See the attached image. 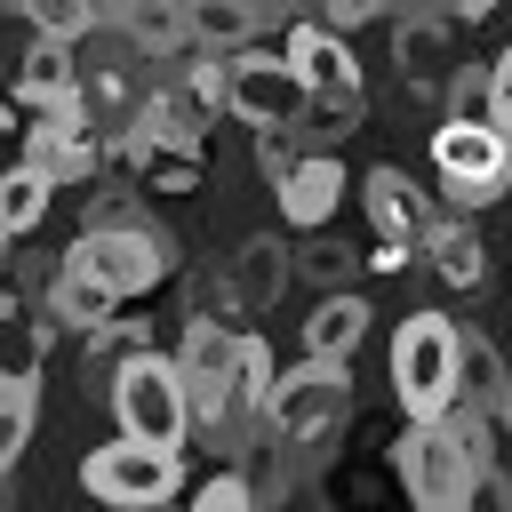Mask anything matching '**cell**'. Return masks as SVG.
I'll return each instance as SVG.
<instances>
[{
    "label": "cell",
    "mask_w": 512,
    "mask_h": 512,
    "mask_svg": "<svg viewBox=\"0 0 512 512\" xmlns=\"http://www.w3.org/2000/svg\"><path fill=\"white\" fill-rule=\"evenodd\" d=\"M496 424H512V392H504V408H496Z\"/></svg>",
    "instance_id": "4dcf8cb0"
},
{
    "label": "cell",
    "mask_w": 512,
    "mask_h": 512,
    "mask_svg": "<svg viewBox=\"0 0 512 512\" xmlns=\"http://www.w3.org/2000/svg\"><path fill=\"white\" fill-rule=\"evenodd\" d=\"M24 24H32V40H56V48H80V40H96L104 32V8H64V0H32L24 8Z\"/></svg>",
    "instance_id": "ffe728a7"
},
{
    "label": "cell",
    "mask_w": 512,
    "mask_h": 512,
    "mask_svg": "<svg viewBox=\"0 0 512 512\" xmlns=\"http://www.w3.org/2000/svg\"><path fill=\"white\" fill-rule=\"evenodd\" d=\"M104 32L112 40H128L136 56H176V48H192V8H104Z\"/></svg>",
    "instance_id": "ac0fdd59"
},
{
    "label": "cell",
    "mask_w": 512,
    "mask_h": 512,
    "mask_svg": "<svg viewBox=\"0 0 512 512\" xmlns=\"http://www.w3.org/2000/svg\"><path fill=\"white\" fill-rule=\"evenodd\" d=\"M416 248L432 256V272H440L448 288H480V280H488V248H480L472 216H440V224H432Z\"/></svg>",
    "instance_id": "e0dca14e"
},
{
    "label": "cell",
    "mask_w": 512,
    "mask_h": 512,
    "mask_svg": "<svg viewBox=\"0 0 512 512\" xmlns=\"http://www.w3.org/2000/svg\"><path fill=\"white\" fill-rule=\"evenodd\" d=\"M80 488H88L96 504H112V512H160V504L184 496V456H168V448H136V440L112 432L104 448L80 456Z\"/></svg>",
    "instance_id": "5b68a950"
},
{
    "label": "cell",
    "mask_w": 512,
    "mask_h": 512,
    "mask_svg": "<svg viewBox=\"0 0 512 512\" xmlns=\"http://www.w3.org/2000/svg\"><path fill=\"white\" fill-rule=\"evenodd\" d=\"M392 400L408 424H440L456 400V320L448 312H408L392 328Z\"/></svg>",
    "instance_id": "3957f363"
},
{
    "label": "cell",
    "mask_w": 512,
    "mask_h": 512,
    "mask_svg": "<svg viewBox=\"0 0 512 512\" xmlns=\"http://www.w3.org/2000/svg\"><path fill=\"white\" fill-rule=\"evenodd\" d=\"M56 264L80 272L88 288H104L112 304H136V296H152V288L168 280L176 248H168V232H160L152 216H136V224H112V232H80Z\"/></svg>",
    "instance_id": "7a4b0ae2"
},
{
    "label": "cell",
    "mask_w": 512,
    "mask_h": 512,
    "mask_svg": "<svg viewBox=\"0 0 512 512\" xmlns=\"http://www.w3.org/2000/svg\"><path fill=\"white\" fill-rule=\"evenodd\" d=\"M360 336H368V304H360L352 288H344V296H320V304L304 312V360H328V368H344Z\"/></svg>",
    "instance_id": "2e32d148"
},
{
    "label": "cell",
    "mask_w": 512,
    "mask_h": 512,
    "mask_svg": "<svg viewBox=\"0 0 512 512\" xmlns=\"http://www.w3.org/2000/svg\"><path fill=\"white\" fill-rule=\"evenodd\" d=\"M224 288H232V304H240L248 320L272 312L280 288H288V248H280V240H240L232 264H224Z\"/></svg>",
    "instance_id": "9a60e30c"
},
{
    "label": "cell",
    "mask_w": 512,
    "mask_h": 512,
    "mask_svg": "<svg viewBox=\"0 0 512 512\" xmlns=\"http://www.w3.org/2000/svg\"><path fill=\"white\" fill-rule=\"evenodd\" d=\"M504 392H512L504 352H496L480 328H464V320H456V400H448V408H464V416H488V424H496Z\"/></svg>",
    "instance_id": "5bb4252c"
},
{
    "label": "cell",
    "mask_w": 512,
    "mask_h": 512,
    "mask_svg": "<svg viewBox=\"0 0 512 512\" xmlns=\"http://www.w3.org/2000/svg\"><path fill=\"white\" fill-rule=\"evenodd\" d=\"M368 16H376V0H336V8H328V16H312V24H320V32H336V40H352Z\"/></svg>",
    "instance_id": "f1b7e54d"
},
{
    "label": "cell",
    "mask_w": 512,
    "mask_h": 512,
    "mask_svg": "<svg viewBox=\"0 0 512 512\" xmlns=\"http://www.w3.org/2000/svg\"><path fill=\"white\" fill-rule=\"evenodd\" d=\"M488 120H496V128L512 136V40H504V48L488 56Z\"/></svg>",
    "instance_id": "484cf974"
},
{
    "label": "cell",
    "mask_w": 512,
    "mask_h": 512,
    "mask_svg": "<svg viewBox=\"0 0 512 512\" xmlns=\"http://www.w3.org/2000/svg\"><path fill=\"white\" fill-rule=\"evenodd\" d=\"M32 424H40V376H0V480L32 448Z\"/></svg>",
    "instance_id": "d6986e66"
},
{
    "label": "cell",
    "mask_w": 512,
    "mask_h": 512,
    "mask_svg": "<svg viewBox=\"0 0 512 512\" xmlns=\"http://www.w3.org/2000/svg\"><path fill=\"white\" fill-rule=\"evenodd\" d=\"M0 504H8V480H0Z\"/></svg>",
    "instance_id": "1f68e13d"
},
{
    "label": "cell",
    "mask_w": 512,
    "mask_h": 512,
    "mask_svg": "<svg viewBox=\"0 0 512 512\" xmlns=\"http://www.w3.org/2000/svg\"><path fill=\"white\" fill-rule=\"evenodd\" d=\"M448 120H488V64H456L448 80ZM496 128V120H488Z\"/></svg>",
    "instance_id": "d4e9b609"
},
{
    "label": "cell",
    "mask_w": 512,
    "mask_h": 512,
    "mask_svg": "<svg viewBox=\"0 0 512 512\" xmlns=\"http://www.w3.org/2000/svg\"><path fill=\"white\" fill-rule=\"evenodd\" d=\"M392 72L408 80V96H416V104L448 96V80H456V24H448V16H432V8L400 16V24H392Z\"/></svg>",
    "instance_id": "30bf717a"
},
{
    "label": "cell",
    "mask_w": 512,
    "mask_h": 512,
    "mask_svg": "<svg viewBox=\"0 0 512 512\" xmlns=\"http://www.w3.org/2000/svg\"><path fill=\"white\" fill-rule=\"evenodd\" d=\"M344 416H352V376L344 368H328V360L272 368V392H264V432L272 440H328Z\"/></svg>",
    "instance_id": "8992f818"
},
{
    "label": "cell",
    "mask_w": 512,
    "mask_h": 512,
    "mask_svg": "<svg viewBox=\"0 0 512 512\" xmlns=\"http://www.w3.org/2000/svg\"><path fill=\"white\" fill-rule=\"evenodd\" d=\"M104 400H112L120 440L184 456V440H192V408H184V384H176V360H168V352H136V360L104 384Z\"/></svg>",
    "instance_id": "277c9868"
},
{
    "label": "cell",
    "mask_w": 512,
    "mask_h": 512,
    "mask_svg": "<svg viewBox=\"0 0 512 512\" xmlns=\"http://www.w3.org/2000/svg\"><path fill=\"white\" fill-rule=\"evenodd\" d=\"M48 304H56V320H72V328H112V312H120L104 288H88V280L64 272V264H56V280H48Z\"/></svg>",
    "instance_id": "603a6c76"
},
{
    "label": "cell",
    "mask_w": 512,
    "mask_h": 512,
    "mask_svg": "<svg viewBox=\"0 0 512 512\" xmlns=\"http://www.w3.org/2000/svg\"><path fill=\"white\" fill-rule=\"evenodd\" d=\"M360 272H408V248H392V240H368Z\"/></svg>",
    "instance_id": "f546056e"
},
{
    "label": "cell",
    "mask_w": 512,
    "mask_h": 512,
    "mask_svg": "<svg viewBox=\"0 0 512 512\" xmlns=\"http://www.w3.org/2000/svg\"><path fill=\"white\" fill-rule=\"evenodd\" d=\"M352 272H360V256H352L344 240H328V232H320L312 248H296V256H288V280H312L320 296H344V280H352Z\"/></svg>",
    "instance_id": "44dd1931"
},
{
    "label": "cell",
    "mask_w": 512,
    "mask_h": 512,
    "mask_svg": "<svg viewBox=\"0 0 512 512\" xmlns=\"http://www.w3.org/2000/svg\"><path fill=\"white\" fill-rule=\"evenodd\" d=\"M48 184L40 176H24V168H0V240H24L40 216H48Z\"/></svg>",
    "instance_id": "7402d4cb"
},
{
    "label": "cell",
    "mask_w": 512,
    "mask_h": 512,
    "mask_svg": "<svg viewBox=\"0 0 512 512\" xmlns=\"http://www.w3.org/2000/svg\"><path fill=\"white\" fill-rule=\"evenodd\" d=\"M104 152H112V136H104L88 112H48V120H40V136L16 152V168H24V176H40L48 192H64V184H88V176L104 168Z\"/></svg>",
    "instance_id": "9c48e42d"
},
{
    "label": "cell",
    "mask_w": 512,
    "mask_h": 512,
    "mask_svg": "<svg viewBox=\"0 0 512 512\" xmlns=\"http://www.w3.org/2000/svg\"><path fill=\"white\" fill-rule=\"evenodd\" d=\"M264 512H328V488L288 472V480H272V504H264Z\"/></svg>",
    "instance_id": "4316f807"
},
{
    "label": "cell",
    "mask_w": 512,
    "mask_h": 512,
    "mask_svg": "<svg viewBox=\"0 0 512 512\" xmlns=\"http://www.w3.org/2000/svg\"><path fill=\"white\" fill-rule=\"evenodd\" d=\"M344 192H352V176H344L336 152H296V160L272 176V200H280V216H288L296 232H328V216L344 208Z\"/></svg>",
    "instance_id": "7c38bea8"
},
{
    "label": "cell",
    "mask_w": 512,
    "mask_h": 512,
    "mask_svg": "<svg viewBox=\"0 0 512 512\" xmlns=\"http://www.w3.org/2000/svg\"><path fill=\"white\" fill-rule=\"evenodd\" d=\"M280 64L296 72V88H304L312 104H344V96H360V56H352V40H336V32H320V24H288Z\"/></svg>",
    "instance_id": "8fae6325"
},
{
    "label": "cell",
    "mask_w": 512,
    "mask_h": 512,
    "mask_svg": "<svg viewBox=\"0 0 512 512\" xmlns=\"http://www.w3.org/2000/svg\"><path fill=\"white\" fill-rule=\"evenodd\" d=\"M424 152H432V200H448L456 216L512 192V136L488 120H440L424 136Z\"/></svg>",
    "instance_id": "6da1fadb"
},
{
    "label": "cell",
    "mask_w": 512,
    "mask_h": 512,
    "mask_svg": "<svg viewBox=\"0 0 512 512\" xmlns=\"http://www.w3.org/2000/svg\"><path fill=\"white\" fill-rule=\"evenodd\" d=\"M360 208H368V224H376V240H392V248H416L448 208L416 184V176H400V168H368L360 176Z\"/></svg>",
    "instance_id": "4fadbf2b"
},
{
    "label": "cell",
    "mask_w": 512,
    "mask_h": 512,
    "mask_svg": "<svg viewBox=\"0 0 512 512\" xmlns=\"http://www.w3.org/2000/svg\"><path fill=\"white\" fill-rule=\"evenodd\" d=\"M392 464H400V496H408L416 512H464L472 480L488 472V464H472L440 424H408L400 448H392Z\"/></svg>",
    "instance_id": "ba28073f"
},
{
    "label": "cell",
    "mask_w": 512,
    "mask_h": 512,
    "mask_svg": "<svg viewBox=\"0 0 512 512\" xmlns=\"http://www.w3.org/2000/svg\"><path fill=\"white\" fill-rule=\"evenodd\" d=\"M184 512H256V488H248L240 472H216V480H200V488L184 496Z\"/></svg>",
    "instance_id": "cb8c5ba5"
},
{
    "label": "cell",
    "mask_w": 512,
    "mask_h": 512,
    "mask_svg": "<svg viewBox=\"0 0 512 512\" xmlns=\"http://www.w3.org/2000/svg\"><path fill=\"white\" fill-rule=\"evenodd\" d=\"M464 512H512V480L488 464L480 480H472V496H464Z\"/></svg>",
    "instance_id": "83f0119b"
},
{
    "label": "cell",
    "mask_w": 512,
    "mask_h": 512,
    "mask_svg": "<svg viewBox=\"0 0 512 512\" xmlns=\"http://www.w3.org/2000/svg\"><path fill=\"white\" fill-rule=\"evenodd\" d=\"M216 104L240 112L256 136H272V128H296L312 96L296 88V72L272 48H240V56H216Z\"/></svg>",
    "instance_id": "52a82bcc"
}]
</instances>
